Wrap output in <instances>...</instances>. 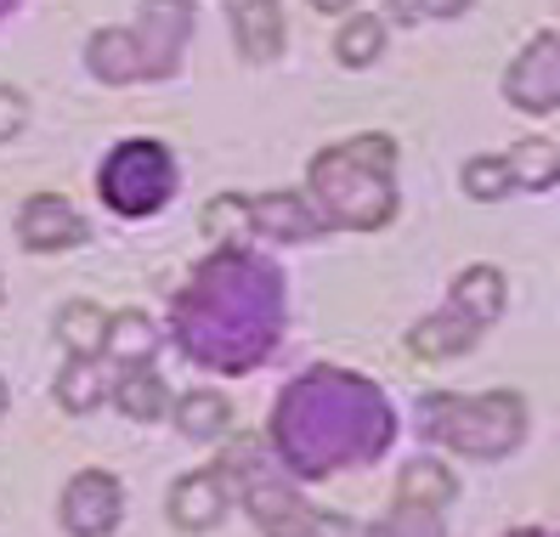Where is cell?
I'll return each mask as SVG.
<instances>
[{
	"label": "cell",
	"instance_id": "obj_30",
	"mask_svg": "<svg viewBox=\"0 0 560 537\" xmlns=\"http://www.w3.org/2000/svg\"><path fill=\"white\" fill-rule=\"evenodd\" d=\"M312 7H317V12H346L351 0H312Z\"/></svg>",
	"mask_w": 560,
	"mask_h": 537
},
{
	"label": "cell",
	"instance_id": "obj_28",
	"mask_svg": "<svg viewBox=\"0 0 560 537\" xmlns=\"http://www.w3.org/2000/svg\"><path fill=\"white\" fill-rule=\"evenodd\" d=\"M470 0H390V17L402 23H424V17H458Z\"/></svg>",
	"mask_w": 560,
	"mask_h": 537
},
{
	"label": "cell",
	"instance_id": "obj_14",
	"mask_svg": "<svg viewBox=\"0 0 560 537\" xmlns=\"http://www.w3.org/2000/svg\"><path fill=\"white\" fill-rule=\"evenodd\" d=\"M476 323L470 317H458V312H431L424 323L408 328V351L424 357V362H447V357H465L476 346Z\"/></svg>",
	"mask_w": 560,
	"mask_h": 537
},
{
	"label": "cell",
	"instance_id": "obj_10",
	"mask_svg": "<svg viewBox=\"0 0 560 537\" xmlns=\"http://www.w3.org/2000/svg\"><path fill=\"white\" fill-rule=\"evenodd\" d=\"M18 238H23V249L51 255V249L80 244V238H85V221L74 215L69 198H57V192H35V198H28V205L18 210Z\"/></svg>",
	"mask_w": 560,
	"mask_h": 537
},
{
	"label": "cell",
	"instance_id": "obj_25",
	"mask_svg": "<svg viewBox=\"0 0 560 537\" xmlns=\"http://www.w3.org/2000/svg\"><path fill=\"white\" fill-rule=\"evenodd\" d=\"M510 187H515V182H510V164H504V159L481 153V159H470V164H465V192H470V198H481V205H499V198H504Z\"/></svg>",
	"mask_w": 560,
	"mask_h": 537
},
{
	"label": "cell",
	"instance_id": "obj_4",
	"mask_svg": "<svg viewBox=\"0 0 560 537\" xmlns=\"http://www.w3.org/2000/svg\"><path fill=\"white\" fill-rule=\"evenodd\" d=\"M221 481H238L244 510L260 521L267 537H357V526L335 510H312V503L283 481L278 458L255 442V435H233V447L215 464Z\"/></svg>",
	"mask_w": 560,
	"mask_h": 537
},
{
	"label": "cell",
	"instance_id": "obj_16",
	"mask_svg": "<svg viewBox=\"0 0 560 537\" xmlns=\"http://www.w3.org/2000/svg\"><path fill=\"white\" fill-rule=\"evenodd\" d=\"M453 312L470 317L476 328H487L492 317L504 312V272L499 266H465L453 278Z\"/></svg>",
	"mask_w": 560,
	"mask_h": 537
},
{
	"label": "cell",
	"instance_id": "obj_27",
	"mask_svg": "<svg viewBox=\"0 0 560 537\" xmlns=\"http://www.w3.org/2000/svg\"><path fill=\"white\" fill-rule=\"evenodd\" d=\"M205 226H210V238H233V232H249V198L238 192H221L205 205Z\"/></svg>",
	"mask_w": 560,
	"mask_h": 537
},
{
	"label": "cell",
	"instance_id": "obj_9",
	"mask_svg": "<svg viewBox=\"0 0 560 537\" xmlns=\"http://www.w3.org/2000/svg\"><path fill=\"white\" fill-rule=\"evenodd\" d=\"M125 515V492L108 469H80V476L62 487V526L74 537H108Z\"/></svg>",
	"mask_w": 560,
	"mask_h": 537
},
{
	"label": "cell",
	"instance_id": "obj_33",
	"mask_svg": "<svg viewBox=\"0 0 560 537\" xmlns=\"http://www.w3.org/2000/svg\"><path fill=\"white\" fill-rule=\"evenodd\" d=\"M7 7H12V0H0V12H7Z\"/></svg>",
	"mask_w": 560,
	"mask_h": 537
},
{
	"label": "cell",
	"instance_id": "obj_5",
	"mask_svg": "<svg viewBox=\"0 0 560 537\" xmlns=\"http://www.w3.org/2000/svg\"><path fill=\"white\" fill-rule=\"evenodd\" d=\"M419 430L458 458H504L526 435V396L515 390H487V396H424L419 401Z\"/></svg>",
	"mask_w": 560,
	"mask_h": 537
},
{
	"label": "cell",
	"instance_id": "obj_1",
	"mask_svg": "<svg viewBox=\"0 0 560 537\" xmlns=\"http://www.w3.org/2000/svg\"><path fill=\"white\" fill-rule=\"evenodd\" d=\"M176 334L192 362L215 374H244L283 334V278L272 260L221 249L199 266L192 289L176 300Z\"/></svg>",
	"mask_w": 560,
	"mask_h": 537
},
{
	"label": "cell",
	"instance_id": "obj_2",
	"mask_svg": "<svg viewBox=\"0 0 560 537\" xmlns=\"http://www.w3.org/2000/svg\"><path fill=\"white\" fill-rule=\"evenodd\" d=\"M390 435H397L390 401L369 380L346 374V367H312L283 390L272 413V458L289 464L294 476L323 481L346 464L380 458Z\"/></svg>",
	"mask_w": 560,
	"mask_h": 537
},
{
	"label": "cell",
	"instance_id": "obj_8",
	"mask_svg": "<svg viewBox=\"0 0 560 537\" xmlns=\"http://www.w3.org/2000/svg\"><path fill=\"white\" fill-rule=\"evenodd\" d=\"M504 96H510L521 114H555L560 108V35H555V28L533 35V40H526V51L510 62Z\"/></svg>",
	"mask_w": 560,
	"mask_h": 537
},
{
	"label": "cell",
	"instance_id": "obj_22",
	"mask_svg": "<svg viewBox=\"0 0 560 537\" xmlns=\"http://www.w3.org/2000/svg\"><path fill=\"white\" fill-rule=\"evenodd\" d=\"M103 396H108V380H103V367H96V357H69L62 362V374H57V401L62 408L91 413Z\"/></svg>",
	"mask_w": 560,
	"mask_h": 537
},
{
	"label": "cell",
	"instance_id": "obj_18",
	"mask_svg": "<svg viewBox=\"0 0 560 537\" xmlns=\"http://www.w3.org/2000/svg\"><path fill=\"white\" fill-rule=\"evenodd\" d=\"M114 401H119L125 419H142V424H159L171 413V390H164V380L153 367H125L119 385H114Z\"/></svg>",
	"mask_w": 560,
	"mask_h": 537
},
{
	"label": "cell",
	"instance_id": "obj_3",
	"mask_svg": "<svg viewBox=\"0 0 560 537\" xmlns=\"http://www.w3.org/2000/svg\"><path fill=\"white\" fill-rule=\"evenodd\" d=\"M312 198L323 210V226H385L397 215V142L369 130L340 148H323L312 159Z\"/></svg>",
	"mask_w": 560,
	"mask_h": 537
},
{
	"label": "cell",
	"instance_id": "obj_21",
	"mask_svg": "<svg viewBox=\"0 0 560 537\" xmlns=\"http://www.w3.org/2000/svg\"><path fill=\"white\" fill-rule=\"evenodd\" d=\"M504 164H510V182H515V187L544 192V187H555V176H560V148H555L549 137H526V142H515V153H504Z\"/></svg>",
	"mask_w": 560,
	"mask_h": 537
},
{
	"label": "cell",
	"instance_id": "obj_31",
	"mask_svg": "<svg viewBox=\"0 0 560 537\" xmlns=\"http://www.w3.org/2000/svg\"><path fill=\"white\" fill-rule=\"evenodd\" d=\"M510 537H549V532H538V526H521V532H510Z\"/></svg>",
	"mask_w": 560,
	"mask_h": 537
},
{
	"label": "cell",
	"instance_id": "obj_13",
	"mask_svg": "<svg viewBox=\"0 0 560 537\" xmlns=\"http://www.w3.org/2000/svg\"><path fill=\"white\" fill-rule=\"evenodd\" d=\"M249 226L267 232V238H283V244H301V238H312V232H323V221L294 192H260V198H249Z\"/></svg>",
	"mask_w": 560,
	"mask_h": 537
},
{
	"label": "cell",
	"instance_id": "obj_23",
	"mask_svg": "<svg viewBox=\"0 0 560 537\" xmlns=\"http://www.w3.org/2000/svg\"><path fill=\"white\" fill-rule=\"evenodd\" d=\"M103 328H108V312L91 306V300H74V306L57 312V334H62V346H69L74 357H96V351H103Z\"/></svg>",
	"mask_w": 560,
	"mask_h": 537
},
{
	"label": "cell",
	"instance_id": "obj_17",
	"mask_svg": "<svg viewBox=\"0 0 560 537\" xmlns=\"http://www.w3.org/2000/svg\"><path fill=\"white\" fill-rule=\"evenodd\" d=\"M103 351L125 367H153V351H159V328L142 317V312H114L108 328H103Z\"/></svg>",
	"mask_w": 560,
	"mask_h": 537
},
{
	"label": "cell",
	"instance_id": "obj_26",
	"mask_svg": "<svg viewBox=\"0 0 560 537\" xmlns=\"http://www.w3.org/2000/svg\"><path fill=\"white\" fill-rule=\"evenodd\" d=\"M357 537H436V515L431 510H408V503H397L385 521H374L369 532H357Z\"/></svg>",
	"mask_w": 560,
	"mask_h": 537
},
{
	"label": "cell",
	"instance_id": "obj_32",
	"mask_svg": "<svg viewBox=\"0 0 560 537\" xmlns=\"http://www.w3.org/2000/svg\"><path fill=\"white\" fill-rule=\"evenodd\" d=\"M7 401H12V390H7V380H0V413H7Z\"/></svg>",
	"mask_w": 560,
	"mask_h": 537
},
{
	"label": "cell",
	"instance_id": "obj_24",
	"mask_svg": "<svg viewBox=\"0 0 560 537\" xmlns=\"http://www.w3.org/2000/svg\"><path fill=\"white\" fill-rule=\"evenodd\" d=\"M380 51H385V23L374 12L351 17L335 35V57L346 62V69H369V62H380Z\"/></svg>",
	"mask_w": 560,
	"mask_h": 537
},
{
	"label": "cell",
	"instance_id": "obj_20",
	"mask_svg": "<svg viewBox=\"0 0 560 537\" xmlns=\"http://www.w3.org/2000/svg\"><path fill=\"white\" fill-rule=\"evenodd\" d=\"M171 413H176V430L187 442H215V435H226V424H233V408H226L215 390H187L182 401H171Z\"/></svg>",
	"mask_w": 560,
	"mask_h": 537
},
{
	"label": "cell",
	"instance_id": "obj_12",
	"mask_svg": "<svg viewBox=\"0 0 560 537\" xmlns=\"http://www.w3.org/2000/svg\"><path fill=\"white\" fill-rule=\"evenodd\" d=\"M233 35L249 62H272L283 51V7L278 0H233Z\"/></svg>",
	"mask_w": 560,
	"mask_h": 537
},
{
	"label": "cell",
	"instance_id": "obj_19",
	"mask_svg": "<svg viewBox=\"0 0 560 537\" xmlns=\"http://www.w3.org/2000/svg\"><path fill=\"white\" fill-rule=\"evenodd\" d=\"M85 62H91V74L103 80V85L142 80L137 74V46H130V28H96L91 46H85Z\"/></svg>",
	"mask_w": 560,
	"mask_h": 537
},
{
	"label": "cell",
	"instance_id": "obj_15",
	"mask_svg": "<svg viewBox=\"0 0 560 537\" xmlns=\"http://www.w3.org/2000/svg\"><path fill=\"white\" fill-rule=\"evenodd\" d=\"M453 492H458V481H453V469L442 458H408L402 476H397V503H408V510L436 515V510L453 503Z\"/></svg>",
	"mask_w": 560,
	"mask_h": 537
},
{
	"label": "cell",
	"instance_id": "obj_29",
	"mask_svg": "<svg viewBox=\"0 0 560 537\" xmlns=\"http://www.w3.org/2000/svg\"><path fill=\"white\" fill-rule=\"evenodd\" d=\"M23 125H28V103H23V91L0 85V142H12Z\"/></svg>",
	"mask_w": 560,
	"mask_h": 537
},
{
	"label": "cell",
	"instance_id": "obj_11",
	"mask_svg": "<svg viewBox=\"0 0 560 537\" xmlns=\"http://www.w3.org/2000/svg\"><path fill=\"white\" fill-rule=\"evenodd\" d=\"M226 503H233V492H226L215 469H192V476H182L171 487V521L182 532H210V526H221Z\"/></svg>",
	"mask_w": 560,
	"mask_h": 537
},
{
	"label": "cell",
	"instance_id": "obj_7",
	"mask_svg": "<svg viewBox=\"0 0 560 537\" xmlns=\"http://www.w3.org/2000/svg\"><path fill=\"white\" fill-rule=\"evenodd\" d=\"M192 35V0H142L130 46H137V74L142 80H171L182 69V51Z\"/></svg>",
	"mask_w": 560,
	"mask_h": 537
},
{
	"label": "cell",
	"instance_id": "obj_6",
	"mask_svg": "<svg viewBox=\"0 0 560 537\" xmlns=\"http://www.w3.org/2000/svg\"><path fill=\"white\" fill-rule=\"evenodd\" d=\"M171 192H176V159L164 142H119L103 164V205L125 221H137V215H153L171 205Z\"/></svg>",
	"mask_w": 560,
	"mask_h": 537
}]
</instances>
